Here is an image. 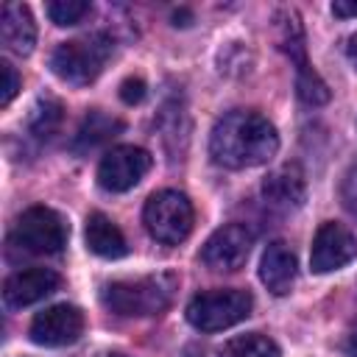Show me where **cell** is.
I'll return each mask as SVG.
<instances>
[{
    "label": "cell",
    "mask_w": 357,
    "mask_h": 357,
    "mask_svg": "<svg viewBox=\"0 0 357 357\" xmlns=\"http://www.w3.org/2000/svg\"><path fill=\"white\" fill-rule=\"evenodd\" d=\"M251 243H254V234L243 226V223H226L220 229H215L209 234V240L204 243L201 248V262L209 268V271H237L243 268V262L248 259L251 254Z\"/></svg>",
    "instance_id": "8"
},
{
    "label": "cell",
    "mask_w": 357,
    "mask_h": 357,
    "mask_svg": "<svg viewBox=\"0 0 357 357\" xmlns=\"http://www.w3.org/2000/svg\"><path fill=\"white\" fill-rule=\"evenodd\" d=\"M84 237H86V248L103 259H120L128 254V243L123 237V231L117 229V223L112 218H106L103 212H92L86 218V229H84Z\"/></svg>",
    "instance_id": "15"
},
{
    "label": "cell",
    "mask_w": 357,
    "mask_h": 357,
    "mask_svg": "<svg viewBox=\"0 0 357 357\" xmlns=\"http://www.w3.org/2000/svg\"><path fill=\"white\" fill-rule=\"evenodd\" d=\"M59 284H61V279H59L56 271H50V268H25V271H17L6 279L3 301L11 310H22V307H31V304L42 301L53 290H59Z\"/></svg>",
    "instance_id": "11"
},
{
    "label": "cell",
    "mask_w": 357,
    "mask_h": 357,
    "mask_svg": "<svg viewBox=\"0 0 357 357\" xmlns=\"http://www.w3.org/2000/svg\"><path fill=\"white\" fill-rule=\"evenodd\" d=\"M20 92V75L8 61H0V106H8Z\"/></svg>",
    "instance_id": "21"
},
{
    "label": "cell",
    "mask_w": 357,
    "mask_h": 357,
    "mask_svg": "<svg viewBox=\"0 0 357 357\" xmlns=\"http://www.w3.org/2000/svg\"><path fill=\"white\" fill-rule=\"evenodd\" d=\"M262 195L273 209H298L304 204L307 195V181L298 165H282L279 170H273L265 184H262Z\"/></svg>",
    "instance_id": "13"
},
{
    "label": "cell",
    "mask_w": 357,
    "mask_h": 357,
    "mask_svg": "<svg viewBox=\"0 0 357 357\" xmlns=\"http://www.w3.org/2000/svg\"><path fill=\"white\" fill-rule=\"evenodd\" d=\"M0 42L17 56H28L36 45V25L31 8L22 3H6L0 14Z\"/></svg>",
    "instance_id": "14"
},
{
    "label": "cell",
    "mask_w": 357,
    "mask_h": 357,
    "mask_svg": "<svg viewBox=\"0 0 357 357\" xmlns=\"http://www.w3.org/2000/svg\"><path fill=\"white\" fill-rule=\"evenodd\" d=\"M340 198H343V204H346V209L357 218V165L346 173V178H343V187H340Z\"/></svg>",
    "instance_id": "22"
},
{
    "label": "cell",
    "mask_w": 357,
    "mask_h": 357,
    "mask_svg": "<svg viewBox=\"0 0 357 357\" xmlns=\"http://www.w3.org/2000/svg\"><path fill=\"white\" fill-rule=\"evenodd\" d=\"M120 98H123V103H128V106L139 103V100L145 98V81H142V78H126V81L120 84Z\"/></svg>",
    "instance_id": "23"
},
{
    "label": "cell",
    "mask_w": 357,
    "mask_h": 357,
    "mask_svg": "<svg viewBox=\"0 0 357 357\" xmlns=\"http://www.w3.org/2000/svg\"><path fill=\"white\" fill-rule=\"evenodd\" d=\"M81 332H84V312L73 304H53L36 312V318L31 321V340L47 349L75 343Z\"/></svg>",
    "instance_id": "9"
},
{
    "label": "cell",
    "mask_w": 357,
    "mask_h": 357,
    "mask_svg": "<svg viewBox=\"0 0 357 357\" xmlns=\"http://www.w3.org/2000/svg\"><path fill=\"white\" fill-rule=\"evenodd\" d=\"M296 92H298V98H301L304 103H310V106H321V103L329 100V86H326V81H324L310 64H301V67H298V73H296Z\"/></svg>",
    "instance_id": "18"
},
{
    "label": "cell",
    "mask_w": 357,
    "mask_h": 357,
    "mask_svg": "<svg viewBox=\"0 0 357 357\" xmlns=\"http://www.w3.org/2000/svg\"><path fill=\"white\" fill-rule=\"evenodd\" d=\"M109 56H112V39L106 33H92L86 39L61 42L50 56V67L64 84L86 86L100 75Z\"/></svg>",
    "instance_id": "3"
},
{
    "label": "cell",
    "mask_w": 357,
    "mask_h": 357,
    "mask_svg": "<svg viewBox=\"0 0 357 357\" xmlns=\"http://www.w3.org/2000/svg\"><path fill=\"white\" fill-rule=\"evenodd\" d=\"M218 357H279V346L268 335L248 332V335H237L229 343H223Z\"/></svg>",
    "instance_id": "17"
},
{
    "label": "cell",
    "mask_w": 357,
    "mask_h": 357,
    "mask_svg": "<svg viewBox=\"0 0 357 357\" xmlns=\"http://www.w3.org/2000/svg\"><path fill=\"white\" fill-rule=\"evenodd\" d=\"M142 223L153 240L176 245V243L190 237L192 223H195V212H192V204L184 192L159 190L145 201Z\"/></svg>",
    "instance_id": "5"
},
{
    "label": "cell",
    "mask_w": 357,
    "mask_h": 357,
    "mask_svg": "<svg viewBox=\"0 0 357 357\" xmlns=\"http://www.w3.org/2000/svg\"><path fill=\"white\" fill-rule=\"evenodd\" d=\"M251 307H254V298L248 290L218 287V290L198 293L187 304V321L201 332H220L248 318Z\"/></svg>",
    "instance_id": "4"
},
{
    "label": "cell",
    "mask_w": 357,
    "mask_h": 357,
    "mask_svg": "<svg viewBox=\"0 0 357 357\" xmlns=\"http://www.w3.org/2000/svg\"><path fill=\"white\" fill-rule=\"evenodd\" d=\"M120 131H123V123L117 117H109V114H103V112L95 109V112H89L84 117V123H81V128H78V134L73 139V151H78V153L95 151L98 145L109 142Z\"/></svg>",
    "instance_id": "16"
},
{
    "label": "cell",
    "mask_w": 357,
    "mask_h": 357,
    "mask_svg": "<svg viewBox=\"0 0 357 357\" xmlns=\"http://www.w3.org/2000/svg\"><path fill=\"white\" fill-rule=\"evenodd\" d=\"M296 271H298V265H296L293 248L282 240L268 243V248L262 251V259H259V279L273 296L290 293V287L296 282Z\"/></svg>",
    "instance_id": "12"
},
{
    "label": "cell",
    "mask_w": 357,
    "mask_h": 357,
    "mask_svg": "<svg viewBox=\"0 0 357 357\" xmlns=\"http://www.w3.org/2000/svg\"><path fill=\"white\" fill-rule=\"evenodd\" d=\"M279 151V134L268 117L259 112H229L209 134V153L218 165L229 170L265 165Z\"/></svg>",
    "instance_id": "1"
},
{
    "label": "cell",
    "mask_w": 357,
    "mask_h": 357,
    "mask_svg": "<svg viewBox=\"0 0 357 357\" xmlns=\"http://www.w3.org/2000/svg\"><path fill=\"white\" fill-rule=\"evenodd\" d=\"M346 56H349L351 67L357 70V33H354V36H349V42H346Z\"/></svg>",
    "instance_id": "25"
},
{
    "label": "cell",
    "mask_w": 357,
    "mask_h": 357,
    "mask_svg": "<svg viewBox=\"0 0 357 357\" xmlns=\"http://www.w3.org/2000/svg\"><path fill=\"white\" fill-rule=\"evenodd\" d=\"M357 257V237L343 223H324L315 231L312 251H310V268L315 273H332L343 265H349Z\"/></svg>",
    "instance_id": "10"
},
{
    "label": "cell",
    "mask_w": 357,
    "mask_h": 357,
    "mask_svg": "<svg viewBox=\"0 0 357 357\" xmlns=\"http://www.w3.org/2000/svg\"><path fill=\"white\" fill-rule=\"evenodd\" d=\"M178 290V279L173 273H151L139 279H120L109 282L100 293V301L106 310L123 318H148L159 315L173 304V296Z\"/></svg>",
    "instance_id": "2"
},
{
    "label": "cell",
    "mask_w": 357,
    "mask_h": 357,
    "mask_svg": "<svg viewBox=\"0 0 357 357\" xmlns=\"http://www.w3.org/2000/svg\"><path fill=\"white\" fill-rule=\"evenodd\" d=\"M61 120V106L56 100H42L39 109L33 112V120H31V131L36 137H47Z\"/></svg>",
    "instance_id": "20"
},
{
    "label": "cell",
    "mask_w": 357,
    "mask_h": 357,
    "mask_svg": "<svg viewBox=\"0 0 357 357\" xmlns=\"http://www.w3.org/2000/svg\"><path fill=\"white\" fill-rule=\"evenodd\" d=\"M11 243L28 254H59L67 245V223L50 206H31L17 218Z\"/></svg>",
    "instance_id": "6"
},
{
    "label": "cell",
    "mask_w": 357,
    "mask_h": 357,
    "mask_svg": "<svg viewBox=\"0 0 357 357\" xmlns=\"http://www.w3.org/2000/svg\"><path fill=\"white\" fill-rule=\"evenodd\" d=\"M346 354H349V357H357V332L346 340Z\"/></svg>",
    "instance_id": "26"
},
{
    "label": "cell",
    "mask_w": 357,
    "mask_h": 357,
    "mask_svg": "<svg viewBox=\"0 0 357 357\" xmlns=\"http://www.w3.org/2000/svg\"><path fill=\"white\" fill-rule=\"evenodd\" d=\"M109 357H123V354H109Z\"/></svg>",
    "instance_id": "27"
},
{
    "label": "cell",
    "mask_w": 357,
    "mask_h": 357,
    "mask_svg": "<svg viewBox=\"0 0 357 357\" xmlns=\"http://www.w3.org/2000/svg\"><path fill=\"white\" fill-rule=\"evenodd\" d=\"M332 11L337 17H357V0H337L332 3Z\"/></svg>",
    "instance_id": "24"
},
{
    "label": "cell",
    "mask_w": 357,
    "mask_h": 357,
    "mask_svg": "<svg viewBox=\"0 0 357 357\" xmlns=\"http://www.w3.org/2000/svg\"><path fill=\"white\" fill-rule=\"evenodd\" d=\"M89 14V3L86 0H53L47 3V17L56 25H78L84 17Z\"/></svg>",
    "instance_id": "19"
},
{
    "label": "cell",
    "mask_w": 357,
    "mask_h": 357,
    "mask_svg": "<svg viewBox=\"0 0 357 357\" xmlns=\"http://www.w3.org/2000/svg\"><path fill=\"white\" fill-rule=\"evenodd\" d=\"M151 170V153L137 145H117L103 153L98 165V184L109 192H126Z\"/></svg>",
    "instance_id": "7"
}]
</instances>
